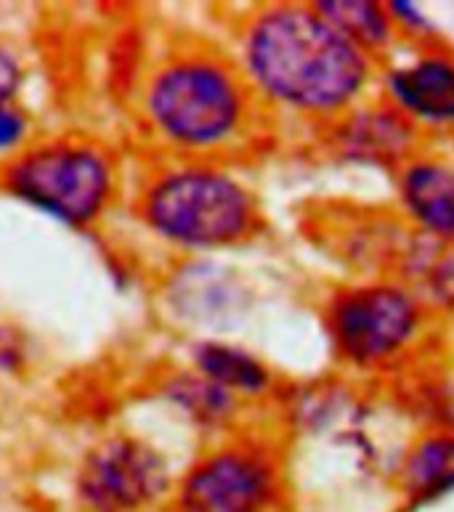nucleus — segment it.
Instances as JSON below:
<instances>
[{
    "instance_id": "1",
    "label": "nucleus",
    "mask_w": 454,
    "mask_h": 512,
    "mask_svg": "<svg viewBox=\"0 0 454 512\" xmlns=\"http://www.w3.org/2000/svg\"><path fill=\"white\" fill-rule=\"evenodd\" d=\"M242 59L266 99L306 115H335L364 93L370 54L324 19L316 6H271L245 32Z\"/></svg>"
},
{
    "instance_id": "2",
    "label": "nucleus",
    "mask_w": 454,
    "mask_h": 512,
    "mask_svg": "<svg viewBox=\"0 0 454 512\" xmlns=\"http://www.w3.org/2000/svg\"><path fill=\"white\" fill-rule=\"evenodd\" d=\"M147 221L176 245L224 247L253 231L255 202L245 186L226 173L176 170L149 192Z\"/></svg>"
},
{
    "instance_id": "3",
    "label": "nucleus",
    "mask_w": 454,
    "mask_h": 512,
    "mask_svg": "<svg viewBox=\"0 0 454 512\" xmlns=\"http://www.w3.org/2000/svg\"><path fill=\"white\" fill-rule=\"evenodd\" d=\"M245 91L229 69L208 59L170 64L154 77L149 115L173 144L210 149L245 123Z\"/></svg>"
},
{
    "instance_id": "4",
    "label": "nucleus",
    "mask_w": 454,
    "mask_h": 512,
    "mask_svg": "<svg viewBox=\"0 0 454 512\" xmlns=\"http://www.w3.org/2000/svg\"><path fill=\"white\" fill-rule=\"evenodd\" d=\"M420 306L399 284H362L340 292L327 314V332L343 361L380 367L412 345L420 332Z\"/></svg>"
},
{
    "instance_id": "5",
    "label": "nucleus",
    "mask_w": 454,
    "mask_h": 512,
    "mask_svg": "<svg viewBox=\"0 0 454 512\" xmlns=\"http://www.w3.org/2000/svg\"><path fill=\"white\" fill-rule=\"evenodd\" d=\"M8 189L67 223H88L109 194V170L99 154L48 146L8 170Z\"/></svg>"
},
{
    "instance_id": "6",
    "label": "nucleus",
    "mask_w": 454,
    "mask_h": 512,
    "mask_svg": "<svg viewBox=\"0 0 454 512\" xmlns=\"http://www.w3.org/2000/svg\"><path fill=\"white\" fill-rule=\"evenodd\" d=\"M277 499V470L253 449H226L194 467L181 512H266Z\"/></svg>"
},
{
    "instance_id": "7",
    "label": "nucleus",
    "mask_w": 454,
    "mask_h": 512,
    "mask_svg": "<svg viewBox=\"0 0 454 512\" xmlns=\"http://www.w3.org/2000/svg\"><path fill=\"white\" fill-rule=\"evenodd\" d=\"M165 489V465L136 441H109L85 462L80 494L96 512H131Z\"/></svg>"
},
{
    "instance_id": "8",
    "label": "nucleus",
    "mask_w": 454,
    "mask_h": 512,
    "mask_svg": "<svg viewBox=\"0 0 454 512\" xmlns=\"http://www.w3.org/2000/svg\"><path fill=\"white\" fill-rule=\"evenodd\" d=\"M385 91L409 123L454 128V59L420 56L385 75Z\"/></svg>"
},
{
    "instance_id": "9",
    "label": "nucleus",
    "mask_w": 454,
    "mask_h": 512,
    "mask_svg": "<svg viewBox=\"0 0 454 512\" xmlns=\"http://www.w3.org/2000/svg\"><path fill=\"white\" fill-rule=\"evenodd\" d=\"M409 215L436 237H454V170L441 162H412L401 178Z\"/></svg>"
},
{
    "instance_id": "10",
    "label": "nucleus",
    "mask_w": 454,
    "mask_h": 512,
    "mask_svg": "<svg viewBox=\"0 0 454 512\" xmlns=\"http://www.w3.org/2000/svg\"><path fill=\"white\" fill-rule=\"evenodd\" d=\"M194 361L210 383L229 393H245L258 396L269 388V372L261 361H255L250 353L239 351L234 345L202 343L194 351Z\"/></svg>"
},
{
    "instance_id": "11",
    "label": "nucleus",
    "mask_w": 454,
    "mask_h": 512,
    "mask_svg": "<svg viewBox=\"0 0 454 512\" xmlns=\"http://www.w3.org/2000/svg\"><path fill=\"white\" fill-rule=\"evenodd\" d=\"M407 489L420 499H436L454 489V433L425 436L409 451L404 467Z\"/></svg>"
},
{
    "instance_id": "12",
    "label": "nucleus",
    "mask_w": 454,
    "mask_h": 512,
    "mask_svg": "<svg viewBox=\"0 0 454 512\" xmlns=\"http://www.w3.org/2000/svg\"><path fill=\"white\" fill-rule=\"evenodd\" d=\"M316 11L330 19L351 43L362 48L364 54L380 51L391 43L393 19L388 8L367 0H330V3H314Z\"/></svg>"
},
{
    "instance_id": "13",
    "label": "nucleus",
    "mask_w": 454,
    "mask_h": 512,
    "mask_svg": "<svg viewBox=\"0 0 454 512\" xmlns=\"http://www.w3.org/2000/svg\"><path fill=\"white\" fill-rule=\"evenodd\" d=\"M412 133H415V125L396 109H391V112H364L362 117L351 120L346 130V141L370 154H399L409 144Z\"/></svg>"
},
{
    "instance_id": "14",
    "label": "nucleus",
    "mask_w": 454,
    "mask_h": 512,
    "mask_svg": "<svg viewBox=\"0 0 454 512\" xmlns=\"http://www.w3.org/2000/svg\"><path fill=\"white\" fill-rule=\"evenodd\" d=\"M170 393L178 404L189 409V412L202 422H218L224 420L231 409V393L210 383L208 377H181L170 385Z\"/></svg>"
},
{
    "instance_id": "15",
    "label": "nucleus",
    "mask_w": 454,
    "mask_h": 512,
    "mask_svg": "<svg viewBox=\"0 0 454 512\" xmlns=\"http://www.w3.org/2000/svg\"><path fill=\"white\" fill-rule=\"evenodd\" d=\"M24 133V120L19 112L8 107H0V149L14 146Z\"/></svg>"
},
{
    "instance_id": "16",
    "label": "nucleus",
    "mask_w": 454,
    "mask_h": 512,
    "mask_svg": "<svg viewBox=\"0 0 454 512\" xmlns=\"http://www.w3.org/2000/svg\"><path fill=\"white\" fill-rule=\"evenodd\" d=\"M385 8H388V14H391L393 24L404 22L407 27H412V32H428L425 30V27H428V22H425V16L420 14L415 6H409V3H399V0H396V3H388Z\"/></svg>"
},
{
    "instance_id": "17",
    "label": "nucleus",
    "mask_w": 454,
    "mask_h": 512,
    "mask_svg": "<svg viewBox=\"0 0 454 512\" xmlns=\"http://www.w3.org/2000/svg\"><path fill=\"white\" fill-rule=\"evenodd\" d=\"M16 80H19V69L16 64L8 59L3 51H0V107H6V101L11 99V93L16 88Z\"/></svg>"
}]
</instances>
